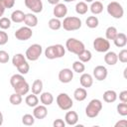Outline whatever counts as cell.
I'll list each match as a JSON object with an SVG mask.
<instances>
[{
    "instance_id": "obj_16",
    "label": "cell",
    "mask_w": 127,
    "mask_h": 127,
    "mask_svg": "<svg viewBox=\"0 0 127 127\" xmlns=\"http://www.w3.org/2000/svg\"><path fill=\"white\" fill-rule=\"evenodd\" d=\"M77 121H78V115L75 111H67L65 113V116H64L65 124H67L69 126H74V125H76Z\"/></svg>"
},
{
    "instance_id": "obj_23",
    "label": "cell",
    "mask_w": 127,
    "mask_h": 127,
    "mask_svg": "<svg viewBox=\"0 0 127 127\" xmlns=\"http://www.w3.org/2000/svg\"><path fill=\"white\" fill-rule=\"evenodd\" d=\"M40 101L44 104V105H46V106H49V105H51L52 103H53V101H54V96H53V94L51 93V92H42L41 93V95H40Z\"/></svg>"
},
{
    "instance_id": "obj_24",
    "label": "cell",
    "mask_w": 127,
    "mask_h": 127,
    "mask_svg": "<svg viewBox=\"0 0 127 127\" xmlns=\"http://www.w3.org/2000/svg\"><path fill=\"white\" fill-rule=\"evenodd\" d=\"M103 100L107 103H112V102H115L116 99H117V93L114 91V90H106L104 93H103Z\"/></svg>"
},
{
    "instance_id": "obj_39",
    "label": "cell",
    "mask_w": 127,
    "mask_h": 127,
    "mask_svg": "<svg viewBox=\"0 0 127 127\" xmlns=\"http://www.w3.org/2000/svg\"><path fill=\"white\" fill-rule=\"evenodd\" d=\"M17 69H18L19 73H21V74H26V73H28L29 70H30V65H29V64H28L27 61H26V62H24L23 64H21L19 66H17Z\"/></svg>"
},
{
    "instance_id": "obj_15",
    "label": "cell",
    "mask_w": 127,
    "mask_h": 127,
    "mask_svg": "<svg viewBox=\"0 0 127 127\" xmlns=\"http://www.w3.org/2000/svg\"><path fill=\"white\" fill-rule=\"evenodd\" d=\"M48 115V109L46 107V105H37L34 107L33 110V116L35 117V119H44L46 116Z\"/></svg>"
},
{
    "instance_id": "obj_13",
    "label": "cell",
    "mask_w": 127,
    "mask_h": 127,
    "mask_svg": "<svg viewBox=\"0 0 127 127\" xmlns=\"http://www.w3.org/2000/svg\"><path fill=\"white\" fill-rule=\"evenodd\" d=\"M73 78V71L70 68H63L59 72V80L62 83H68Z\"/></svg>"
},
{
    "instance_id": "obj_37",
    "label": "cell",
    "mask_w": 127,
    "mask_h": 127,
    "mask_svg": "<svg viewBox=\"0 0 127 127\" xmlns=\"http://www.w3.org/2000/svg\"><path fill=\"white\" fill-rule=\"evenodd\" d=\"M11 27V19L7 17H1L0 18V28L2 30H7Z\"/></svg>"
},
{
    "instance_id": "obj_50",
    "label": "cell",
    "mask_w": 127,
    "mask_h": 127,
    "mask_svg": "<svg viewBox=\"0 0 127 127\" xmlns=\"http://www.w3.org/2000/svg\"><path fill=\"white\" fill-rule=\"evenodd\" d=\"M93 1H94V0H84L85 3H86V2H87V3H91V2H93Z\"/></svg>"
},
{
    "instance_id": "obj_33",
    "label": "cell",
    "mask_w": 127,
    "mask_h": 127,
    "mask_svg": "<svg viewBox=\"0 0 127 127\" xmlns=\"http://www.w3.org/2000/svg\"><path fill=\"white\" fill-rule=\"evenodd\" d=\"M24 62H26V57L23 54H16L14 55L13 59H12V64L14 66H19L21 64H23Z\"/></svg>"
},
{
    "instance_id": "obj_44",
    "label": "cell",
    "mask_w": 127,
    "mask_h": 127,
    "mask_svg": "<svg viewBox=\"0 0 127 127\" xmlns=\"http://www.w3.org/2000/svg\"><path fill=\"white\" fill-rule=\"evenodd\" d=\"M119 99L121 102H127V90H123L119 93Z\"/></svg>"
},
{
    "instance_id": "obj_40",
    "label": "cell",
    "mask_w": 127,
    "mask_h": 127,
    "mask_svg": "<svg viewBox=\"0 0 127 127\" xmlns=\"http://www.w3.org/2000/svg\"><path fill=\"white\" fill-rule=\"evenodd\" d=\"M117 58H118V60H119L121 63H123V64L127 63V50H126V49L121 50V51L119 52V54L117 55Z\"/></svg>"
},
{
    "instance_id": "obj_22",
    "label": "cell",
    "mask_w": 127,
    "mask_h": 127,
    "mask_svg": "<svg viewBox=\"0 0 127 127\" xmlns=\"http://www.w3.org/2000/svg\"><path fill=\"white\" fill-rule=\"evenodd\" d=\"M26 14L21 10H15L11 14V21L14 23H22L25 20Z\"/></svg>"
},
{
    "instance_id": "obj_41",
    "label": "cell",
    "mask_w": 127,
    "mask_h": 127,
    "mask_svg": "<svg viewBox=\"0 0 127 127\" xmlns=\"http://www.w3.org/2000/svg\"><path fill=\"white\" fill-rule=\"evenodd\" d=\"M9 54L6 51H0V64H6L9 62Z\"/></svg>"
},
{
    "instance_id": "obj_14",
    "label": "cell",
    "mask_w": 127,
    "mask_h": 127,
    "mask_svg": "<svg viewBox=\"0 0 127 127\" xmlns=\"http://www.w3.org/2000/svg\"><path fill=\"white\" fill-rule=\"evenodd\" d=\"M53 14H54L55 18H58V19L64 18L67 14V7L63 3H58L55 5V7L53 9Z\"/></svg>"
},
{
    "instance_id": "obj_4",
    "label": "cell",
    "mask_w": 127,
    "mask_h": 127,
    "mask_svg": "<svg viewBox=\"0 0 127 127\" xmlns=\"http://www.w3.org/2000/svg\"><path fill=\"white\" fill-rule=\"evenodd\" d=\"M101 109H102L101 100H99L97 98H94V99L90 100L89 103L87 104V106L85 107V114L89 118H94L99 114Z\"/></svg>"
},
{
    "instance_id": "obj_28",
    "label": "cell",
    "mask_w": 127,
    "mask_h": 127,
    "mask_svg": "<svg viewBox=\"0 0 127 127\" xmlns=\"http://www.w3.org/2000/svg\"><path fill=\"white\" fill-rule=\"evenodd\" d=\"M25 102H26V104H27L28 106H30V107H35V106H37V105L39 104V98L37 97L36 94L32 93V94L26 96Z\"/></svg>"
},
{
    "instance_id": "obj_18",
    "label": "cell",
    "mask_w": 127,
    "mask_h": 127,
    "mask_svg": "<svg viewBox=\"0 0 127 127\" xmlns=\"http://www.w3.org/2000/svg\"><path fill=\"white\" fill-rule=\"evenodd\" d=\"M24 23H25V25L27 27H30V28L36 27L38 25V18L34 13H28L25 16Z\"/></svg>"
},
{
    "instance_id": "obj_32",
    "label": "cell",
    "mask_w": 127,
    "mask_h": 127,
    "mask_svg": "<svg viewBox=\"0 0 127 127\" xmlns=\"http://www.w3.org/2000/svg\"><path fill=\"white\" fill-rule=\"evenodd\" d=\"M118 34V32H117V29L115 28V27H113V26H110V27H108L107 29H106V31H105V39H107L108 41L109 40H114V38L116 37V35Z\"/></svg>"
},
{
    "instance_id": "obj_42",
    "label": "cell",
    "mask_w": 127,
    "mask_h": 127,
    "mask_svg": "<svg viewBox=\"0 0 127 127\" xmlns=\"http://www.w3.org/2000/svg\"><path fill=\"white\" fill-rule=\"evenodd\" d=\"M8 42V35L6 32L0 31V46H3L5 44H7Z\"/></svg>"
},
{
    "instance_id": "obj_25",
    "label": "cell",
    "mask_w": 127,
    "mask_h": 127,
    "mask_svg": "<svg viewBox=\"0 0 127 127\" xmlns=\"http://www.w3.org/2000/svg\"><path fill=\"white\" fill-rule=\"evenodd\" d=\"M89 10L92 14L98 15V14L102 13V11H103V4L100 1H93V2H91Z\"/></svg>"
},
{
    "instance_id": "obj_20",
    "label": "cell",
    "mask_w": 127,
    "mask_h": 127,
    "mask_svg": "<svg viewBox=\"0 0 127 127\" xmlns=\"http://www.w3.org/2000/svg\"><path fill=\"white\" fill-rule=\"evenodd\" d=\"M104 62L105 64H107L108 65H114L117 64L118 62V58H117V54L114 52H106L105 56H104Z\"/></svg>"
},
{
    "instance_id": "obj_49",
    "label": "cell",
    "mask_w": 127,
    "mask_h": 127,
    "mask_svg": "<svg viewBox=\"0 0 127 127\" xmlns=\"http://www.w3.org/2000/svg\"><path fill=\"white\" fill-rule=\"evenodd\" d=\"M3 124V114L0 112V126Z\"/></svg>"
},
{
    "instance_id": "obj_43",
    "label": "cell",
    "mask_w": 127,
    "mask_h": 127,
    "mask_svg": "<svg viewBox=\"0 0 127 127\" xmlns=\"http://www.w3.org/2000/svg\"><path fill=\"white\" fill-rule=\"evenodd\" d=\"M53 126L54 127H64L65 126V122L63 120V119H56L54 122H53Z\"/></svg>"
},
{
    "instance_id": "obj_7",
    "label": "cell",
    "mask_w": 127,
    "mask_h": 127,
    "mask_svg": "<svg viewBox=\"0 0 127 127\" xmlns=\"http://www.w3.org/2000/svg\"><path fill=\"white\" fill-rule=\"evenodd\" d=\"M43 53V48L41 45L39 44H33L31 45L27 51H26V54H25V57L28 61H31V62H35L37 60H39V58L41 57Z\"/></svg>"
},
{
    "instance_id": "obj_17",
    "label": "cell",
    "mask_w": 127,
    "mask_h": 127,
    "mask_svg": "<svg viewBox=\"0 0 127 127\" xmlns=\"http://www.w3.org/2000/svg\"><path fill=\"white\" fill-rule=\"evenodd\" d=\"M79 82H80L81 86L84 87V88L91 87L92 84H93V77H92L91 74L84 72V73H82V74L80 75V77H79Z\"/></svg>"
},
{
    "instance_id": "obj_8",
    "label": "cell",
    "mask_w": 127,
    "mask_h": 127,
    "mask_svg": "<svg viewBox=\"0 0 127 127\" xmlns=\"http://www.w3.org/2000/svg\"><path fill=\"white\" fill-rule=\"evenodd\" d=\"M56 100H57L58 106H59L62 110H64V111L69 110V109L72 107V105H73V101H72V99L70 98V96H69L68 94L64 93V92L60 93V94L57 96V99H56Z\"/></svg>"
},
{
    "instance_id": "obj_35",
    "label": "cell",
    "mask_w": 127,
    "mask_h": 127,
    "mask_svg": "<svg viewBox=\"0 0 127 127\" xmlns=\"http://www.w3.org/2000/svg\"><path fill=\"white\" fill-rule=\"evenodd\" d=\"M9 101L13 105H19L22 102V95L19 94V93H17V92H14V93H12L10 95Z\"/></svg>"
},
{
    "instance_id": "obj_19",
    "label": "cell",
    "mask_w": 127,
    "mask_h": 127,
    "mask_svg": "<svg viewBox=\"0 0 127 127\" xmlns=\"http://www.w3.org/2000/svg\"><path fill=\"white\" fill-rule=\"evenodd\" d=\"M113 42L117 48H123L127 44V36L124 33H118L114 38Z\"/></svg>"
},
{
    "instance_id": "obj_5",
    "label": "cell",
    "mask_w": 127,
    "mask_h": 127,
    "mask_svg": "<svg viewBox=\"0 0 127 127\" xmlns=\"http://www.w3.org/2000/svg\"><path fill=\"white\" fill-rule=\"evenodd\" d=\"M65 48H66V50L68 52H70V53H72V54H74L76 56L78 54H80L85 49L84 44L81 41H79V40H77L75 38L67 39L66 42H65Z\"/></svg>"
},
{
    "instance_id": "obj_21",
    "label": "cell",
    "mask_w": 127,
    "mask_h": 127,
    "mask_svg": "<svg viewBox=\"0 0 127 127\" xmlns=\"http://www.w3.org/2000/svg\"><path fill=\"white\" fill-rule=\"evenodd\" d=\"M73 97L76 101H83L87 97V91L84 87H78L73 91Z\"/></svg>"
},
{
    "instance_id": "obj_47",
    "label": "cell",
    "mask_w": 127,
    "mask_h": 127,
    "mask_svg": "<svg viewBox=\"0 0 127 127\" xmlns=\"http://www.w3.org/2000/svg\"><path fill=\"white\" fill-rule=\"evenodd\" d=\"M5 4H4V0H0V18L3 16L4 12H5Z\"/></svg>"
},
{
    "instance_id": "obj_38",
    "label": "cell",
    "mask_w": 127,
    "mask_h": 127,
    "mask_svg": "<svg viewBox=\"0 0 127 127\" xmlns=\"http://www.w3.org/2000/svg\"><path fill=\"white\" fill-rule=\"evenodd\" d=\"M117 112L121 116H126L127 115V102H121L117 105Z\"/></svg>"
},
{
    "instance_id": "obj_6",
    "label": "cell",
    "mask_w": 127,
    "mask_h": 127,
    "mask_svg": "<svg viewBox=\"0 0 127 127\" xmlns=\"http://www.w3.org/2000/svg\"><path fill=\"white\" fill-rule=\"evenodd\" d=\"M106 10H107V13L115 19H120L124 15V9H123L122 5L118 2H116V1L110 2L107 5Z\"/></svg>"
},
{
    "instance_id": "obj_45",
    "label": "cell",
    "mask_w": 127,
    "mask_h": 127,
    "mask_svg": "<svg viewBox=\"0 0 127 127\" xmlns=\"http://www.w3.org/2000/svg\"><path fill=\"white\" fill-rule=\"evenodd\" d=\"M4 4L6 8L10 9L15 5V0H4Z\"/></svg>"
},
{
    "instance_id": "obj_26",
    "label": "cell",
    "mask_w": 127,
    "mask_h": 127,
    "mask_svg": "<svg viewBox=\"0 0 127 127\" xmlns=\"http://www.w3.org/2000/svg\"><path fill=\"white\" fill-rule=\"evenodd\" d=\"M32 93L38 95V94H41L42 93V90H43V81L41 79H35L33 84H32Z\"/></svg>"
},
{
    "instance_id": "obj_34",
    "label": "cell",
    "mask_w": 127,
    "mask_h": 127,
    "mask_svg": "<svg viewBox=\"0 0 127 127\" xmlns=\"http://www.w3.org/2000/svg\"><path fill=\"white\" fill-rule=\"evenodd\" d=\"M84 69H85V65H84V64L82 62H80V61L73 62V64H72V70L74 72L82 73L84 71Z\"/></svg>"
},
{
    "instance_id": "obj_11",
    "label": "cell",
    "mask_w": 127,
    "mask_h": 127,
    "mask_svg": "<svg viewBox=\"0 0 127 127\" xmlns=\"http://www.w3.org/2000/svg\"><path fill=\"white\" fill-rule=\"evenodd\" d=\"M25 6L33 13H41L43 11L42 0H25Z\"/></svg>"
},
{
    "instance_id": "obj_36",
    "label": "cell",
    "mask_w": 127,
    "mask_h": 127,
    "mask_svg": "<svg viewBox=\"0 0 127 127\" xmlns=\"http://www.w3.org/2000/svg\"><path fill=\"white\" fill-rule=\"evenodd\" d=\"M22 123L26 126H31L34 125L35 123V117L32 114H25L22 117Z\"/></svg>"
},
{
    "instance_id": "obj_10",
    "label": "cell",
    "mask_w": 127,
    "mask_h": 127,
    "mask_svg": "<svg viewBox=\"0 0 127 127\" xmlns=\"http://www.w3.org/2000/svg\"><path fill=\"white\" fill-rule=\"evenodd\" d=\"M33 36V31L30 27H21L15 32V37L19 41H28Z\"/></svg>"
},
{
    "instance_id": "obj_9",
    "label": "cell",
    "mask_w": 127,
    "mask_h": 127,
    "mask_svg": "<svg viewBox=\"0 0 127 127\" xmlns=\"http://www.w3.org/2000/svg\"><path fill=\"white\" fill-rule=\"evenodd\" d=\"M93 49L98 53H106L110 49V43L103 37H97L93 41Z\"/></svg>"
},
{
    "instance_id": "obj_2",
    "label": "cell",
    "mask_w": 127,
    "mask_h": 127,
    "mask_svg": "<svg viewBox=\"0 0 127 127\" xmlns=\"http://www.w3.org/2000/svg\"><path fill=\"white\" fill-rule=\"evenodd\" d=\"M64 54H65V48L61 44L50 46L45 50V56L49 60L61 59L64 56Z\"/></svg>"
},
{
    "instance_id": "obj_51",
    "label": "cell",
    "mask_w": 127,
    "mask_h": 127,
    "mask_svg": "<svg viewBox=\"0 0 127 127\" xmlns=\"http://www.w3.org/2000/svg\"><path fill=\"white\" fill-rule=\"evenodd\" d=\"M64 2H72V1H76V0H64Z\"/></svg>"
},
{
    "instance_id": "obj_52",
    "label": "cell",
    "mask_w": 127,
    "mask_h": 127,
    "mask_svg": "<svg viewBox=\"0 0 127 127\" xmlns=\"http://www.w3.org/2000/svg\"><path fill=\"white\" fill-rule=\"evenodd\" d=\"M102 1H104V0H102Z\"/></svg>"
},
{
    "instance_id": "obj_46",
    "label": "cell",
    "mask_w": 127,
    "mask_h": 127,
    "mask_svg": "<svg viewBox=\"0 0 127 127\" xmlns=\"http://www.w3.org/2000/svg\"><path fill=\"white\" fill-rule=\"evenodd\" d=\"M126 126H127V121L125 119H122L115 123V127H126Z\"/></svg>"
},
{
    "instance_id": "obj_48",
    "label": "cell",
    "mask_w": 127,
    "mask_h": 127,
    "mask_svg": "<svg viewBox=\"0 0 127 127\" xmlns=\"http://www.w3.org/2000/svg\"><path fill=\"white\" fill-rule=\"evenodd\" d=\"M50 4H52V5H56V4H58V3H60V0H47Z\"/></svg>"
},
{
    "instance_id": "obj_1",
    "label": "cell",
    "mask_w": 127,
    "mask_h": 127,
    "mask_svg": "<svg viewBox=\"0 0 127 127\" xmlns=\"http://www.w3.org/2000/svg\"><path fill=\"white\" fill-rule=\"evenodd\" d=\"M10 84L14 88L15 92L21 94V95H26L29 90H30V85L26 81L25 77L21 73H15L10 77Z\"/></svg>"
},
{
    "instance_id": "obj_12",
    "label": "cell",
    "mask_w": 127,
    "mask_h": 127,
    "mask_svg": "<svg viewBox=\"0 0 127 127\" xmlns=\"http://www.w3.org/2000/svg\"><path fill=\"white\" fill-rule=\"evenodd\" d=\"M108 70L104 65H96L93 68V76L96 80L102 81L107 77Z\"/></svg>"
},
{
    "instance_id": "obj_29",
    "label": "cell",
    "mask_w": 127,
    "mask_h": 127,
    "mask_svg": "<svg viewBox=\"0 0 127 127\" xmlns=\"http://www.w3.org/2000/svg\"><path fill=\"white\" fill-rule=\"evenodd\" d=\"M77 57H78V60L84 64V63H87V62H89V61L91 60L92 54H91V52H90L89 50L84 49L80 54L77 55Z\"/></svg>"
},
{
    "instance_id": "obj_30",
    "label": "cell",
    "mask_w": 127,
    "mask_h": 127,
    "mask_svg": "<svg viewBox=\"0 0 127 127\" xmlns=\"http://www.w3.org/2000/svg\"><path fill=\"white\" fill-rule=\"evenodd\" d=\"M85 24H86V26H87L88 28L94 29V28H96V27L98 26L99 20H98V18H97L96 16H89V17L86 18Z\"/></svg>"
},
{
    "instance_id": "obj_31",
    "label": "cell",
    "mask_w": 127,
    "mask_h": 127,
    "mask_svg": "<svg viewBox=\"0 0 127 127\" xmlns=\"http://www.w3.org/2000/svg\"><path fill=\"white\" fill-rule=\"evenodd\" d=\"M48 25H49V28L51 30H54V31L60 30L62 28V22L58 18H52V19H50Z\"/></svg>"
},
{
    "instance_id": "obj_3",
    "label": "cell",
    "mask_w": 127,
    "mask_h": 127,
    "mask_svg": "<svg viewBox=\"0 0 127 127\" xmlns=\"http://www.w3.org/2000/svg\"><path fill=\"white\" fill-rule=\"evenodd\" d=\"M81 20L78 17L75 16H68V17H64V21L62 22V27L68 32H72V31H76L79 30L81 28Z\"/></svg>"
},
{
    "instance_id": "obj_27",
    "label": "cell",
    "mask_w": 127,
    "mask_h": 127,
    "mask_svg": "<svg viewBox=\"0 0 127 127\" xmlns=\"http://www.w3.org/2000/svg\"><path fill=\"white\" fill-rule=\"evenodd\" d=\"M89 7L87 6V4L84 2V1H80V2H77L76 5H75V12L79 15H84L87 13Z\"/></svg>"
}]
</instances>
